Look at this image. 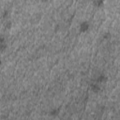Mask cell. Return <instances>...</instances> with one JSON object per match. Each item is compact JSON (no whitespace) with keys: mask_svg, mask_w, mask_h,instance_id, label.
Returning a JSON list of instances; mask_svg holds the SVG:
<instances>
[{"mask_svg":"<svg viewBox=\"0 0 120 120\" xmlns=\"http://www.w3.org/2000/svg\"><path fill=\"white\" fill-rule=\"evenodd\" d=\"M90 88L94 93H98L100 91V85H99V83H98L96 82H94L90 84Z\"/></svg>","mask_w":120,"mask_h":120,"instance_id":"6da1fadb","label":"cell"},{"mask_svg":"<svg viewBox=\"0 0 120 120\" xmlns=\"http://www.w3.org/2000/svg\"><path fill=\"white\" fill-rule=\"evenodd\" d=\"M89 23L87 22H82L81 24H80V30L82 31V32H86L88 29H89Z\"/></svg>","mask_w":120,"mask_h":120,"instance_id":"7a4b0ae2","label":"cell"},{"mask_svg":"<svg viewBox=\"0 0 120 120\" xmlns=\"http://www.w3.org/2000/svg\"><path fill=\"white\" fill-rule=\"evenodd\" d=\"M106 80H107L106 76H105L104 74H100V75H98V76L97 77V79H96L95 82H98V83H102V82H105Z\"/></svg>","mask_w":120,"mask_h":120,"instance_id":"3957f363","label":"cell"},{"mask_svg":"<svg viewBox=\"0 0 120 120\" xmlns=\"http://www.w3.org/2000/svg\"><path fill=\"white\" fill-rule=\"evenodd\" d=\"M94 4H95V6L98 7V8L102 7V5H103V0H95V1H94Z\"/></svg>","mask_w":120,"mask_h":120,"instance_id":"277c9868","label":"cell"},{"mask_svg":"<svg viewBox=\"0 0 120 120\" xmlns=\"http://www.w3.org/2000/svg\"><path fill=\"white\" fill-rule=\"evenodd\" d=\"M8 45L6 42H3V43H0V52H4L6 49H7Z\"/></svg>","mask_w":120,"mask_h":120,"instance_id":"5b68a950","label":"cell"},{"mask_svg":"<svg viewBox=\"0 0 120 120\" xmlns=\"http://www.w3.org/2000/svg\"><path fill=\"white\" fill-rule=\"evenodd\" d=\"M58 112H59V109H54V110H52L50 112V114L51 115H56V114H58Z\"/></svg>","mask_w":120,"mask_h":120,"instance_id":"8992f818","label":"cell"},{"mask_svg":"<svg viewBox=\"0 0 120 120\" xmlns=\"http://www.w3.org/2000/svg\"><path fill=\"white\" fill-rule=\"evenodd\" d=\"M8 15H9V12H8V10H5V11L3 12V16H2V17H3L4 19H8Z\"/></svg>","mask_w":120,"mask_h":120,"instance_id":"52a82bcc","label":"cell"},{"mask_svg":"<svg viewBox=\"0 0 120 120\" xmlns=\"http://www.w3.org/2000/svg\"><path fill=\"white\" fill-rule=\"evenodd\" d=\"M11 27V22H9V21H7L6 22H5V28H8V29H9Z\"/></svg>","mask_w":120,"mask_h":120,"instance_id":"ba28073f","label":"cell"},{"mask_svg":"<svg viewBox=\"0 0 120 120\" xmlns=\"http://www.w3.org/2000/svg\"><path fill=\"white\" fill-rule=\"evenodd\" d=\"M110 37H111L110 33H106V34H105V35L103 36V38H104V39H108V38H109Z\"/></svg>","mask_w":120,"mask_h":120,"instance_id":"9c48e42d","label":"cell"},{"mask_svg":"<svg viewBox=\"0 0 120 120\" xmlns=\"http://www.w3.org/2000/svg\"><path fill=\"white\" fill-rule=\"evenodd\" d=\"M3 42H6V38L4 36H0V43H3Z\"/></svg>","mask_w":120,"mask_h":120,"instance_id":"30bf717a","label":"cell"},{"mask_svg":"<svg viewBox=\"0 0 120 120\" xmlns=\"http://www.w3.org/2000/svg\"><path fill=\"white\" fill-rule=\"evenodd\" d=\"M1 64H2V61H1V59H0V66H1Z\"/></svg>","mask_w":120,"mask_h":120,"instance_id":"8fae6325","label":"cell"}]
</instances>
